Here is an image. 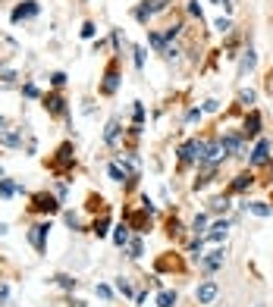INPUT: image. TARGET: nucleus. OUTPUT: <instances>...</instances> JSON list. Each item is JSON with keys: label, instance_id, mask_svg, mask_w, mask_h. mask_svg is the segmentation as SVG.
<instances>
[{"label": "nucleus", "instance_id": "nucleus-31", "mask_svg": "<svg viewBox=\"0 0 273 307\" xmlns=\"http://www.w3.org/2000/svg\"><path fill=\"white\" fill-rule=\"evenodd\" d=\"M82 38H95V22H85L82 25Z\"/></svg>", "mask_w": 273, "mask_h": 307}, {"label": "nucleus", "instance_id": "nucleus-19", "mask_svg": "<svg viewBox=\"0 0 273 307\" xmlns=\"http://www.w3.org/2000/svg\"><path fill=\"white\" fill-rule=\"evenodd\" d=\"M251 182H254V176H251V173H239V176H236V182H233V191H245Z\"/></svg>", "mask_w": 273, "mask_h": 307}, {"label": "nucleus", "instance_id": "nucleus-40", "mask_svg": "<svg viewBox=\"0 0 273 307\" xmlns=\"http://www.w3.org/2000/svg\"><path fill=\"white\" fill-rule=\"evenodd\" d=\"M185 119H189V123H195V119H201V110H189V116H185Z\"/></svg>", "mask_w": 273, "mask_h": 307}, {"label": "nucleus", "instance_id": "nucleus-34", "mask_svg": "<svg viewBox=\"0 0 273 307\" xmlns=\"http://www.w3.org/2000/svg\"><path fill=\"white\" fill-rule=\"evenodd\" d=\"M22 94H25V97H38V88H35V85H25Z\"/></svg>", "mask_w": 273, "mask_h": 307}, {"label": "nucleus", "instance_id": "nucleus-13", "mask_svg": "<svg viewBox=\"0 0 273 307\" xmlns=\"http://www.w3.org/2000/svg\"><path fill=\"white\" fill-rule=\"evenodd\" d=\"M0 144H3V148H22V129H6L3 135H0Z\"/></svg>", "mask_w": 273, "mask_h": 307}, {"label": "nucleus", "instance_id": "nucleus-26", "mask_svg": "<svg viewBox=\"0 0 273 307\" xmlns=\"http://www.w3.org/2000/svg\"><path fill=\"white\" fill-rule=\"evenodd\" d=\"M0 194H3V198H13V194H16V185L3 179V182H0Z\"/></svg>", "mask_w": 273, "mask_h": 307}, {"label": "nucleus", "instance_id": "nucleus-9", "mask_svg": "<svg viewBox=\"0 0 273 307\" xmlns=\"http://www.w3.org/2000/svg\"><path fill=\"white\" fill-rule=\"evenodd\" d=\"M32 16H38V3L35 0H25L13 10V22H22V19H32Z\"/></svg>", "mask_w": 273, "mask_h": 307}, {"label": "nucleus", "instance_id": "nucleus-28", "mask_svg": "<svg viewBox=\"0 0 273 307\" xmlns=\"http://www.w3.org/2000/svg\"><path fill=\"white\" fill-rule=\"evenodd\" d=\"M239 100H242V104H254V91L248 88V91H239Z\"/></svg>", "mask_w": 273, "mask_h": 307}, {"label": "nucleus", "instance_id": "nucleus-45", "mask_svg": "<svg viewBox=\"0 0 273 307\" xmlns=\"http://www.w3.org/2000/svg\"><path fill=\"white\" fill-rule=\"evenodd\" d=\"M254 307H267V304H264V301H258V304H254Z\"/></svg>", "mask_w": 273, "mask_h": 307}, {"label": "nucleus", "instance_id": "nucleus-33", "mask_svg": "<svg viewBox=\"0 0 273 307\" xmlns=\"http://www.w3.org/2000/svg\"><path fill=\"white\" fill-rule=\"evenodd\" d=\"M135 66H138V69L144 66V50L141 47H135Z\"/></svg>", "mask_w": 273, "mask_h": 307}, {"label": "nucleus", "instance_id": "nucleus-5", "mask_svg": "<svg viewBox=\"0 0 273 307\" xmlns=\"http://www.w3.org/2000/svg\"><path fill=\"white\" fill-rule=\"evenodd\" d=\"M223 257H226V248H214V251L207 254V257H201L198 263H201V270H204V273H214V270L223 267Z\"/></svg>", "mask_w": 273, "mask_h": 307}, {"label": "nucleus", "instance_id": "nucleus-20", "mask_svg": "<svg viewBox=\"0 0 273 307\" xmlns=\"http://www.w3.org/2000/svg\"><path fill=\"white\" fill-rule=\"evenodd\" d=\"M113 242L119 245V248H126V245H129V226H116V232H113Z\"/></svg>", "mask_w": 273, "mask_h": 307}, {"label": "nucleus", "instance_id": "nucleus-8", "mask_svg": "<svg viewBox=\"0 0 273 307\" xmlns=\"http://www.w3.org/2000/svg\"><path fill=\"white\" fill-rule=\"evenodd\" d=\"M72 163V144H63V148L57 151V157H54V163H50V169H57V173H63L66 166Z\"/></svg>", "mask_w": 273, "mask_h": 307}, {"label": "nucleus", "instance_id": "nucleus-17", "mask_svg": "<svg viewBox=\"0 0 273 307\" xmlns=\"http://www.w3.org/2000/svg\"><path fill=\"white\" fill-rule=\"evenodd\" d=\"M10 54H16V41H13V38H6L3 31H0V60H6Z\"/></svg>", "mask_w": 273, "mask_h": 307}, {"label": "nucleus", "instance_id": "nucleus-16", "mask_svg": "<svg viewBox=\"0 0 273 307\" xmlns=\"http://www.w3.org/2000/svg\"><path fill=\"white\" fill-rule=\"evenodd\" d=\"M116 135H119V116H113L107 123V129H104V141L107 144H116Z\"/></svg>", "mask_w": 273, "mask_h": 307}, {"label": "nucleus", "instance_id": "nucleus-7", "mask_svg": "<svg viewBox=\"0 0 273 307\" xmlns=\"http://www.w3.org/2000/svg\"><path fill=\"white\" fill-rule=\"evenodd\" d=\"M267 160H270V141H267V138H261L258 144H254V151H251V160H248V163H251V166H264Z\"/></svg>", "mask_w": 273, "mask_h": 307}, {"label": "nucleus", "instance_id": "nucleus-2", "mask_svg": "<svg viewBox=\"0 0 273 307\" xmlns=\"http://www.w3.org/2000/svg\"><path fill=\"white\" fill-rule=\"evenodd\" d=\"M217 295H220V285L214 282V279H207V282L198 285V292H195V301H198L201 307H207V304L217 301Z\"/></svg>", "mask_w": 273, "mask_h": 307}, {"label": "nucleus", "instance_id": "nucleus-4", "mask_svg": "<svg viewBox=\"0 0 273 307\" xmlns=\"http://www.w3.org/2000/svg\"><path fill=\"white\" fill-rule=\"evenodd\" d=\"M47 232H50V223H38V226L29 229V242H32V248H35L38 254L44 251V238H47Z\"/></svg>", "mask_w": 273, "mask_h": 307}, {"label": "nucleus", "instance_id": "nucleus-27", "mask_svg": "<svg viewBox=\"0 0 273 307\" xmlns=\"http://www.w3.org/2000/svg\"><path fill=\"white\" fill-rule=\"evenodd\" d=\"M57 285H63V288H75V279H72V276H63V273H60V276H57Z\"/></svg>", "mask_w": 273, "mask_h": 307}, {"label": "nucleus", "instance_id": "nucleus-12", "mask_svg": "<svg viewBox=\"0 0 273 307\" xmlns=\"http://www.w3.org/2000/svg\"><path fill=\"white\" fill-rule=\"evenodd\" d=\"M44 110L50 116H63L66 113V104H63V97H60V94H47L44 97Z\"/></svg>", "mask_w": 273, "mask_h": 307}, {"label": "nucleus", "instance_id": "nucleus-29", "mask_svg": "<svg viewBox=\"0 0 273 307\" xmlns=\"http://www.w3.org/2000/svg\"><path fill=\"white\" fill-rule=\"evenodd\" d=\"M50 82H54V88H63V85H66V75L63 72H54V75H50Z\"/></svg>", "mask_w": 273, "mask_h": 307}, {"label": "nucleus", "instance_id": "nucleus-15", "mask_svg": "<svg viewBox=\"0 0 273 307\" xmlns=\"http://www.w3.org/2000/svg\"><path fill=\"white\" fill-rule=\"evenodd\" d=\"M245 210L254 213V216H261V219L273 213V207H270V204H264V201H245Z\"/></svg>", "mask_w": 273, "mask_h": 307}, {"label": "nucleus", "instance_id": "nucleus-30", "mask_svg": "<svg viewBox=\"0 0 273 307\" xmlns=\"http://www.w3.org/2000/svg\"><path fill=\"white\" fill-rule=\"evenodd\" d=\"M167 226H170V235H179V232H182V226H179V219H176V216H170V223H167Z\"/></svg>", "mask_w": 273, "mask_h": 307}, {"label": "nucleus", "instance_id": "nucleus-42", "mask_svg": "<svg viewBox=\"0 0 273 307\" xmlns=\"http://www.w3.org/2000/svg\"><path fill=\"white\" fill-rule=\"evenodd\" d=\"M10 298V292H6V285H0V301H6Z\"/></svg>", "mask_w": 273, "mask_h": 307}, {"label": "nucleus", "instance_id": "nucleus-22", "mask_svg": "<svg viewBox=\"0 0 273 307\" xmlns=\"http://www.w3.org/2000/svg\"><path fill=\"white\" fill-rule=\"evenodd\" d=\"M157 307H176V292H160L157 295Z\"/></svg>", "mask_w": 273, "mask_h": 307}, {"label": "nucleus", "instance_id": "nucleus-43", "mask_svg": "<svg viewBox=\"0 0 273 307\" xmlns=\"http://www.w3.org/2000/svg\"><path fill=\"white\" fill-rule=\"evenodd\" d=\"M3 132H6V119L0 116V135H3Z\"/></svg>", "mask_w": 273, "mask_h": 307}, {"label": "nucleus", "instance_id": "nucleus-41", "mask_svg": "<svg viewBox=\"0 0 273 307\" xmlns=\"http://www.w3.org/2000/svg\"><path fill=\"white\" fill-rule=\"evenodd\" d=\"M98 295H101V298L107 301V298H110V288H107V285H98Z\"/></svg>", "mask_w": 273, "mask_h": 307}, {"label": "nucleus", "instance_id": "nucleus-39", "mask_svg": "<svg viewBox=\"0 0 273 307\" xmlns=\"http://www.w3.org/2000/svg\"><path fill=\"white\" fill-rule=\"evenodd\" d=\"M66 223L75 229V226H79V216H75V213H66Z\"/></svg>", "mask_w": 273, "mask_h": 307}, {"label": "nucleus", "instance_id": "nucleus-14", "mask_svg": "<svg viewBox=\"0 0 273 307\" xmlns=\"http://www.w3.org/2000/svg\"><path fill=\"white\" fill-rule=\"evenodd\" d=\"M258 135H261V113L251 110V116L245 119V138H258Z\"/></svg>", "mask_w": 273, "mask_h": 307}, {"label": "nucleus", "instance_id": "nucleus-37", "mask_svg": "<svg viewBox=\"0 0 273 307\" xmlns=\"http://www.w3.org/2000/svg\"><path fill=\"white\" fill-rule=\"evenodd\" d=\"M214 3H220V6H223V10L229 13V10H233V6H236V0H214Z\"/></svg>", "mask_w": 273, "mask_h": 307}, {"label": "nucleus", "instance_id": "nucleus-35", "mask_svg": "<svg viewBox=\"0 0 273 307\" xmlns=\"http://www.w3.org/2000/svg\"><path fill=\"white\" fill-rule=\"evenodd\" d=\"M189 10H192V16H195V19L201 22V6H198V0H192V6H189Z\"/></svg>", "mask_w": 273, "mask_h": 307}, {"label": "nucleus", "instance_id": "nucleus-24", "mask_svg": "<svg viewBox=\"0 0 273 307\" xmlns=\"http://www.w3.org/2000/svg\"><path fill=\"white\" fill-rule=\"evenodd\" d=\"M210 210H214V213H220V210H229V198H226V194H223V198H214V201H210Z\"/></svg>", "mask_w": 273, "mask_h": 307}, {"label": "nucleus", "instance_id": "nucleus-10", "mask_svg": "<svg viewBox=\"0 0 273 307\" xmlns=\"http://www.w3.org/2000/svg\"><path fill=\"white\" fill-rule=\"evenodd\" d=\"M254 66H258V54H254V47H248L242 54V63H239V79H245V75H248Z\"/></svg>", "mask_w": 273, "mask_h": 307}, {"label": "nucleus", "instance_id": "nucleus-44", "mask_svg": "<svg viewBox=\"0 0 273 307\" xmlns=\"http://www.w3.org/2000/svg\"><path fill=\"white\" fill-rule=\"evenodd\" d=\"M72 307H85V301H72Z\"/></svg>", "mask_w": 273, "mask_h": 307}, {"label": "nucleus", "instance_id": "nucleus-3", "mask_svg": "<svg viewBox=\"0 0 273 307\" xmlns=\"http://www.w3.org/2000/svg\"><path fill=\"white\" fill-rule=\"evenodd\" d=\"M167 3H170V0H144L138 10H135V19H138V22H148L154 13H164Z\"/></svg>", "mask_w": 273, "mask_h": 307}, {"label": "nucleus", "instance_id": "nucleus-1", "mask_svg": "<svg viewBox=\"0 0 273 307\" xmlns=\"http://www.w3.org/2000/svg\"><path fill=\"white\" fill-rule=\"evenodd\" d=\"M179 160H182V163H204V160H207V141H201V138L185 141L182 148H179Z\"/></svg>", "mask_w": 273, "mask_h": 307}, {"label": "nucleus", "instance_id": "nucleus-32", "mask_svg": "<svg viewBox=\"0 0 273 307\" xmlns=\"http://www.w3.org/2000/svg\"><path fill=\"white\" fill-rule=\"evenodd\" d=\"M229 29H233V22H229V19H217V31H223V35H226Z\"/></svg>", "mask_w": 273, "mask_h": 307}, {"label": "nucleus", "instance_id": "nucleus-25", "mask_svg": "<svg viewBox=\"0 0 273 307\" xmlns=\"http://www.w3.org/2000/svg\"><path fill=\"white\" fill-rule=\"evenodd\" d=\"M116 292H119V295H126V298H132V285L126 282L123 276H119V279H116Z\"/></svg>", "mask_w": 273, "mask_h": 307}, {"label": "nucleus", "instance_id": "nucleus-6", "mask_svg": "<svg viewBox=\"0 0 273 307\" xmlns=\"http://www.w3.org/2000/svg\"><path fill=\"white\" fill-rule=\"evenodd\" d=\"M119 88V69H116V60L107 66V72H104V82H101V91L104 94H113V91Z\"/></svg>", "mask_w": 273, "mask_h": 307}, {"label": "nucleus", "instance_id": "nucleus-21", "mask_svg": "<svg viewBox=\"0 0 273 307\" xmlns=\"http://www.w3.org/2000/svg\"><path fill=\"white\" fill-rule=\"evenodd\" d=\"M126 248H129V257L132 260H138L141 251H144V245H141V238H129V245H126Z\"/></svg>", "mask_w": 273, "mask_h": 307}, {"label": "nucleus", "instance_id": "nucleus-23", "mask_svg": "<svg viewBox=\"0 0 273 307\" xmlns=\"http://www.w3.org/2000/svg\"><path fill=\"white\" fill-rule=\"evenodd\" d=\"M107 226H110V223H107V216H101V219H95V226H91V232H95L98 238H104V235H107Z\"/></svg>", "mask_w": 273, "mask_h": 307}, {"label": "nucleus", "instance_id": "nucleus-11", "mask_svg": "<svg viewBox=\"0 0 273 307\" xmlns=\"http://www.w3.org/2000/svg\"><path fill=\"white\" fill-rule=\"evenodd\" d=\"M38 213H57L60 210V204L50 198V194H35V204H32Z\"/></svg>", "mask_w": 273, "mask_h": 307}, {"label": "nucleus", "instance_id": "nucleus-38", "mask_svg": "<svg viewBox=\"0 0 273 307\" xmlns=\"http://www.w3.org/2000/svg\"><path fill=\"white\" fill-rule=\"evenodd\" d=\"M0 82H3V85H10V82H16V72H3V75H0Z\"/></svg>", "mask_w": 273, "mask_h": 307}, {"label": "nucleus", "instance_id": "nucleus-36", "mask_svg": "<svg viewBox=\"0 0 273 307\" xmlns=\"http://www.w3.org/2000/svg\"><path fill=\"white\" fill-rule=\"evenodd\" d=\"M217 110H220L217 100H207V104H204V113H217Z\"/></svg>", "mask_w": 273, "mask_h": 307}, {"label": "nucleus", "instance_id": "nucleus-18", "mask_svg": "<svg viewBox=\"0 0 273 307\" xmlns=\"http://www.w3.org/2000/svg\"><path fill=\"white\" fill-rule=\"evenodd\" d=\"M192 232L198 235V238H201L204 232H207V213H198V216L192 219Z\"/></svg>", "mask_w": 273, "mask_h": 307}]
</instances>
